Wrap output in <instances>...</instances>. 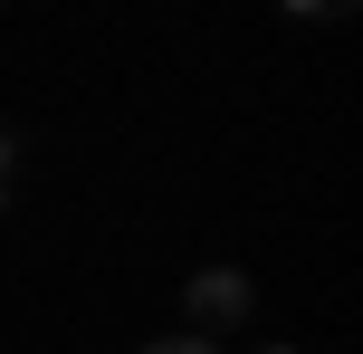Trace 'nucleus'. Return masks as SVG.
<instances>
[{
	"instance_id": "1",
	"label": "nucleus",
	"mask_w": 363,
	"mask_h": 354,
	"mask_svg": "<svg viewBox=\"0 0 363 354\" xmlns=\"http://www.w3.org/2000/svg\"><path fill=\"white\" fill-rule=\"evenodd\" d=\"M182 306H191V326H239L258 306V287L239 278V268H201V278L182 287Z\"/></svg>"
},
{
	"instance_id": "2",
	"label": "nucleus",
	"mask_w": 363,
	"mask_h": 354,
	"mask_svg": "<svg viewBox=\"0 0 363 354\" xmlns=\"http://www.w3.org/2000/svg\"><path fill=\"white\" fill-rule=\"evenodd\" d=\"M287 10H296V19H345L354 0H287Z\"/></svg>"
},
{
	"instance_id": "3",
	"label": "nucleus",
	"mask_w": 363,
	"mask_h": 354,
	"mask_svg": "<svg viewBox=\"0 0 363 354\" xmlns=\"http://www.w3.org/2000/svg\"><path fill=\"white\" fill-rule=\"evenodd\" d=\"M144 354H211V345H201V336H153Z\"/></svg>"
},
{
	"instance_id": "4",
	"label": "nucleus",
	"mask_w": 363,
	"mask_h": 354,
	"mask_svg": "<svg viewBox=\"0 0 363 354\" xmlns=\"http://www.w3.org/2000/svg\"><path fill=\"white\" fill-rule=\"evenodd\" d=\"M268 354H296V345H268Z\"/></svg>"
}]
</instances>
